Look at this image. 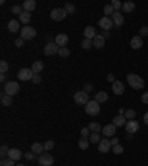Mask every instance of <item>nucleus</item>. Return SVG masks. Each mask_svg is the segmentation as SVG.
Returning <instances> with one entry per match:
<instances>
[{
  "label": "nucleus",
  "instance_id": "nucleus-19",
  "mask_svg": "<svg viewBox=\"0 0 148 166\" xmlns=\"http://www.w3.org/2000/svg\"><path fill=\"white\" fill-rule=\"evenodd\" d=\"M142 45H144V42H142L141 36H135V37H132V40H130V47H132V49H141Z\"/></svg>",
  "mask_w": 148,
  "mask_h": 166
},
{
  "label": "nucleus",
  "instance_id": "nucleus-29",
  "mask_svg": "<svg viewBox=\"0 0 148 166\" xmlns=\"http://www.w3.org/2000/svg\"><path fill=\"white\" fill-rule=\"evenodd\" d=\"M88 128L90 129V132H95V133L102 132V126L99 125V123H98V122H90Z\"/></svg>",
  "mask_w": 148,
  "mask_h": 166
},
{
  "label": "nucleus",
  "instance_id": "nucleus-17",
  "mask_svg": "<svg viewBox=\"0 0 148 166\" xmlns=\"http://www.w3.org/2000/svg\"><path fill=\"white\" fill-rule=\"evenodd\" d=\"M92 43H94V47H96V49H102V47L105 46V39L102 37L101 34H96L95 39L92 40Z\"/></svg>",
  "mask_w": 148,
  "mask_h": 166
},
{
  "label": "nucleus",
  "instance_id": "nucleus-36",
  "mask_svg": "<svg viewBox=\"0 0 148 166\" xmlns=\"http://www.w3.org/2000/svg\"><path fill=\"white\" fill-rule=\"evenodd\" d=\"M94 46V43H92V40H89V39H85L83 42H81V47L83 49H90V47Z\"/></svg>",
  "mask_w": 148,
  "mask_h": 166
},
{
  "label": "nucleus",
  "instance_id": "nucleus-3",
  "mask_svg": "<svg viewBox=\"0 0 148 166\" xmlns=\"http://www.w3.org/2000/svg\"><path fill=\"white\" fill-rule=\"evenodd\" d=\"M85 110H86V113H88L89 116H96V114H99V111H101V107H99V102H98V101L92 100L86 104Z\"/></svg>",
  "mask_w": 148,
  "mask_h": 166
},
{
  "label": "nucleus",
  "instance_id": "nucleus-16",
  "mask_svg": "<svg viewBox=\"0 0 148 166\" xmlns=\"http://www.w3.org/2000/svg\"><path fill=\"white\" fill-rule=\"evenodd\" d=\"M111 87H113V92H114L115 95H123V93H124V85L121 83L120 80H115Z\"/></svg>",
  "mask_w": 148,
  "mask_h": 166
},
{
  "label": "nucleus",
  "instance_id": "nucleus-49",
  "mask_svg": "<svg viewBox=\"0 0 148 166\" xmlns=\"http://www.w3.org/2000/svg\"><path fill=\"white\" fill-rule=\"evenodd\" d=\"M139 36H141V37L148 36V27H141V30H139Z\"/></svg>",
  "mask_w": 148,
  "mask_h": 166
},
{
  "label": "nucleus",
  "instance_id": "nucleus-44",
  "mask_svg": "<svg viewBox=\"0 0 148 166\" xmlns=\"http://www.w3.org/2000/svg\"><path fill=\"white\" fill-rule=\"evenodd\" d=\"M80 133H81V137H86V138H89L92 132H90V129H89V128H83V129L80 131Z\"/></svg>",
  "mask_w": 148,
  "mask_h": 166
},
{
  "label": "nucleus",
  "instance_id": "nucleus-54",
  "mask_svg": "<svg viewBox=\"0 0 148 166\" xmlns=\"http://www.w3.org/2000/svg\"><path fill=\"white\" fill-rule=\"evenodd\" d=\"M102 37H104V39H108V37H110V36H111V34H110V31H102V34H101Z\"/></svg>",
  "mask_w": 148,
  "mask_h": 166
},
{
  "label": "nucleus",
  "instance_id": "nucleus-39",
  "mask_svg": "<svg viewBox=\"0 0 148 166\" xmlns=\"http://www.w3.org/2000/svg\"><path fill=\"white\" fill-rule=\"evenodd\" d=\"M110 5L113 6V9H114L115 12H119V9H121V5H123V3H120L119 0H113V2H111Z\"/></svg>",
  "mask_w": 148,
  "mask_h": 166
},
{
  "label": "nucleus",
  "instance_id": "nucleus-24",
  "mask_svg": "<svg viewBox=\"0 0 148 166\" xmlns=\"http://www.w3.org/2000/svg\"><path fill=\"white\" fill-rule=\"evenodd\" d=\"M31 151H33L34 154H43L45 153V146L43 144H40V142H33L31 144Z\"/></svg>",
  "mask_w": 148,
  "mask_h": 166
},
{
  "label": "nucleus",
  "instance_id": "nucleus-10",
  "mask_svg": "<svg viewBox=\"0 0 148 166\" xmlns=\"http://www.w3.org/2000/svg\"><path fill=\"white\" fill-rule=\"evenodd\" d=\"M111 141L107 140V138H104V140L99 141V144H98V150H99V153H108L110 150H111Z\"/></svg>",
  "mask_w": 148,
  "mask_h": 166
},
{
  "label": "nucleus",
  "instance_id": "nucleus-9",
  "mask_svg": "<svg viewBox=\"0 0 148 166\" xmlns=\"http://www.w3.org/2000/svg\"><path fill=\"white\" fill-rule=\"evenodd\" d=\"M33 70L31 68H21L18 71V79L20 80H33Z\"/></svg>",
  "mask_w": 148,
  "mask_h": 166
},
{
  "label": "nucleus",
  "instance_id": "nucleus-11",
  "mask_svg": "<svg viewBox=\"0 0 148 166\" xmlns=\"http://www.w3.org/2000/svg\"><path fill=\"white\" fill-rule=\"evenodd\" d=\"M126 131H128V133H136L138 131H139V123L136 122V120H128V123H126Z\"/></svg>",
  "mask_w": 148,
  "mask_h": 166
},
{
  "label": "nucleus",
  "instance_id": "nucleus-34",
  "mask_svg": "<svg viewBox=\"0 0 148 166\" xmlns=\"http://www.w3.org/2000/svg\"><path fill=\"white\" fill-rule=\"evenodd\" d=\"M58 55H59L61 58H67L68 55H70V49H68V47H59Z\"/></svg>",
  "mask_w": 148,
  "mask_h": 166
},
{
  "label": "nucleus",
  "instance_id": "nucleus-18",
  "mask_svg": "<svg viewBox=\"0 0 148 166\" xmlns=\"http://www.w3.org/2000/svg\"><path fill=\"white\" fill-rule=\"evenodd\" d=\"M37 6V3H36V0H25L24 3H22V9L25 11V12H33L34 9Z\"/></svg>",
  "mask_w": 148,
  "mask_h": 166
},
{
  "label": "nucleus",
  "instance_id": "nucleus-22",
  "mask_svg": "<svg viewBox=\"0 0 148 166\" xmlns=\"http://www.w3.org/2000/svg\"><path fill=\"white\" fill-rule=\"evenodd\" d=\"M126 123H128V120L124 116H121V114H117L114 119H113V125H115L117 128H121V126H126Z\"/></svg>",
  "mask_w": 148,
  "mask_h": 166
},
{
  "label": "nucleus",
  "instance_id": "nucleus-40",
  "mask_svg": "<svg viewBox=\"0 0 148 166\" xmlns=\"http://www.w3.org/2000/svg\"><path fill=\"white\" fill-rule=\"evenodd\" d=\"M123 151H124V148H123V146H120V144L113 147V153L114 154H123Z\"/></svg>",
  "mask_w": 148,
  "mask_h": 166
},
{
  "label": "nucleus",
  "instance_id": "nucleus-15",
  "mask_svg": "<svg viewBox=\"0 0 148 166\" xmlns=\"http://www.w3.org/2000/svg\"><path fill=\"white\" fill-rule=\"evenodd\" d=\"M55 43L58 45V47H65L67 46V43H68V36L67 34H64V33L58 34V36L55 37Z\"/></svg>",
  "mask_w": 148,
  "mask_h": 166
},
{
  "label": "nucleus",
  "instance_id": "nucleus-13",
  "mask_svg": "<svg viewBox=\"0 0 148 166\" xmlns=\"http://www.w3.org/2000/svg\"><path fill=\"white\" fill-rule=\"evenodd\" d=\"M98 24H99V27H101L104 31H110V28L114 25V24H113V21H111V18H108V16H104V18H101Z\"/></svg>",
  "mask_w": 148,
  "mask_h": 166
},
{
  "label": "nucleus",
  "instance_id": "nucleus-2",
  "mask_svg": "<svg viewBox=\"0 0 148 166\" xmlns=\"http://www.w3.org/2000/svg\"><path fill=\"white\" fill-rule=\"evenodd\" d=\"M3 92L6 95H9V96H14V95H16L20 92V83H16V82H6Z\"/></svg>",
  "mask_w": 148,
  "mask_h": 166
},
{
  "label": "nucleus",
  "instance_id": "nucleus-32",
  "mask_svg": "<svg viewBox=\"0 0 148 166\" xmlns=\"http://www.w3.org/2000/svg\"><path fill=\"white\" fill-rule=\"evenodd\" d=\"M89 141H90L92 144H99V141H101V137H99V133L92 132V133H90V137H89Z\"/></svg>",
  "mask_w": 148,
  "mask_h": 166
},
{
  "label": "nucleus",
  "instance_id": "nucleus-7",
  "mask_svg": "<svg viewBox=\"0 0 148 166\" xmlns=\"http://www.w3.org/2000/svg\"><path fill=\"white\" fill-rule=\"evenodd\" d=\"M58 51H59V47H58V45L55 42H47L45 45V49H43V52H45L46 56H52L55 53H58Z\"/></svg>",
  "mask_w": 148,
  "mask_h": 166
},
{
  "label": "nucleus",
  "instance_id": "nucleus-51",
  "mask_svg": "<svg viewBox=\"0 0 148 166\" xmlns=\"http://www.w3.org/2000/svg\"><path fill=\"white\" fill-rule=\"evenodd\" d=\"M141 101L144 102V104H148V92L142 93V95H141Z\"/></svg>",
  "mask_w": 148,
  "mask_h": 166
},
{
  "label": "nucleus",
  "instance_id": "nucleus-43",
  "mask_svg": "<svg viewBox=\"0 0 148 166\" xmlns=\"http://www.w3.org/2000/svg\"><path fill=\"white\" fill-rule=\"evenodd\" d=\"M9 150H11V148H7V147L3 144V146H2V148H0V156H2V157L7 156V154H9Z\"/></svg>",
  "mask_w": 148,
  "mask_h": 166
},
{
  "label": "nucleus",
  "instance_id": "nucleus-46",
  "mask_svg": "<svg viewBox=\"0 0 148 166\" xmlns=\"http://www.w3.org/2000/svg\"><path fill=\"white\" fill-rule=\"evenodd\" d=\"M40 82H41V76H40V74H34V76H33V83H34V85H39Z\"/></svg>",
  "mask_w": 148,
  "mask_h": 166
},
{
  "label": "nucleus",
  "instance_id": "nucleus-20",
  "mask_svg": "<svg viewBox=\"0 0 148 166\" xmlns=\"http://www.w3.org/2000/svg\"><path fill=\"white\" fill-rule=\"evenodd\" d=\"M20 21L18 20H11L9 22H7V30L11 31V33H16V31H20Z\"/></svg>",
  "mask_w": 148,
  "mask_h": 166
},
{
  "label": "nucleus",
  "instance_id": "nucleus-37",
  "mask_svg": "<svg viewBox=\"0 0 148 166\" xmlns=\"http://www.w3.org/2000/svg\"><path fill=\"white\" fill-rule=\"evenodd\" d=\"M64 9L67 11V13H74V12H76V6H74L73 3H65Z\"/></svg>",
  "mask_w": 148,
  "mask_h": 166
},
{
  "label": "nucleus",
  "instance_id": "nucleus-12",
  "mask_svg": "<svg viewBox=\"0 0 148 166\" xmlns=\"http://www.w3.org/2000/svg\"><path fill=\"white\" fill-rule=\"evenodd\" d=\"M111 21H113V24L119 28V27L123 25V22H124V16H123V13L121 12H114L113 15H111Z\"/></svg>",
  "mask_w": 148,
  "mask_h": 166
},
{
  "label": "nucleus",
  "instance_id": "nucleus-41",
  "mask_svg": "<svg viewBox=\"0 0 148 166\" xmlns=\"http://www.w3.org/2000/svg\"><path fill=\"white\" fill-rule=\"evenodd\" d=\"M11 12L16 13V15H21V13H22V6H20V5H14L12 9H11Z\"/></svg>",
  "mask_w": 148,
  "mask_h": 166
},
{
  "label": "nucleus",
  "instance_id": "nucleus-21",
  "mask_svg": "<svg viewBox=\"0 0 148 166\" xmlns=\"http://www.w3.org/2000/svg\"><path fill=\"white\" fill-rule=\"evenodd\" d=\"M7 156H9V159H12L16 162V160H21V157L24 156V153H21V150H18V148H11Z\"/></svg>",
  "mask_w": 148,
  "mask_h": 166
},
{
  "label": "nucleus",
  "instance_id": "nucleus-52",
  "mask_svg": "<svg viewBox=\"0 0 148 166\" xmlns=\"http://www.w3.org/2000/svg\"><path fill=\"white\" fill-rule=\"evenodd\" d=\"M119 144V138L117 137H113V140H111V146L114 147V146H117Z\"/></svg>",
  "mask_w": 148,
  "mask_h": 166
},
{
  "label": "nucleus",
  "instance_id": "nucleus-25",
  "mask_svg": "<svg viewBox=\"0 0 148 166\" xmlns=\"http://www.w3.org/2000/svg\"><path fill=\"white\" fill-rule=\"evenodd\" d=\"M43 68H45L43 61H36V62H33V65H31V70H33L34 74H40L41 71H43Z\"/></svg>",
  "mask_w": 148,
  "mask_h": 166
},
{
  "label": "nucleus",
  "instance_id": "nucleus-8",
  "mask_svg": "<svg viewBox=\"0 0 148 166\" xmlns=\"http://www.w3.org/2000/svg\"><path fill=\"white\" fill-rule=\"evenodd\" d=\"M39 165L40 166H54V157H52V154H47V153H43L39 156Z\"/></svg>",
  "mask_w": 148,
  "mask_h": 166
},
{
  "label": "nucleus",
  "instance_id": "nucleus-31",
  "mask_svg": "<svg viewBox=\"0 0 148 166\" xmlns=\"http://www.w3.org/2000/svg\"><path fill=\"white\" fill-rule=\"evenodd\" d=\"M107 100H108V93L107 92H98L96 95H95V101H98L99 104H101V102H105Z\"/></svg>",
  "mask_w": 148,
  "mask_h": 166
},
{
  "label": "nucleus",
  "instance_id": "nucleus-50",
  "mask_svg": "<svg viewBox=\"0 0 148 166\" xmlns=\"http://www.w3.org/2000/svg\"><path fill=\"white\" fill-rule=\"evenodd\" d=\"M92 89H94V86H92L90 83H86V85H85V89H83V91H85L86 93H89V92H92Z\"/></svg>",
  "mask_w": 148,
  "mask_h": 166
},
{
  "label": "nucleus",
  "instance_id": "nucleus-23",
  "mask_svg": "<svg viewBox=\"0 0 148 166\" xmlns=\"http://www.w3.org/2000/svg\"><path fill=\"white\" fill-rule=\"evenodd\" d=\"M85 39H89V40H94L95 36H96V30H95V27L92 25H88L85 28Z\"/></svg>",
  "mask_w": 148,
  "mask_h": 166
},
{
  "label": "nucleus",
  "instance_id": "nucleus-1",
  "mask_svg": "<svg viewBox=\"0 0 148 166\" xmlns=\"http://www.w3.org/2000/svg\"><path fill=\"white\" fill-rule=\"evenodd\" d=\"M128 83H129V86L132 87V89H138V91L145 86V82H144V79H142V77H139L138 74H133V73L128 74Z\"/></svg>",
  "mask_w": 148,
  "mask_h": 166
},
{
  "label": "nucleus",
  "instance_id": "nucleus-57",
  "mask_svg": "<svg viewBox=\"0 0 148 166\" xmlns=\"http://www.w3.org/2000/svg\"><path fill=\"white\" fill-rule=\"evenodd\" d=\"M124 111H126L124 108H119V114H121V116H124Z\"/></svg>",
  "mask_w": 148,
  "mask_h": 166
},
{
  "label": "nucleus",
  "instance_id": "nucleus-38",
  "mask_svg": "<svg viewBox=\"0 0 148 166\" xmlns=\"http://www.w3.org/2000/svg\"><path fill=\"white\" fill-rule=\"evenodd\" d=\"M0 70H2L3 74H6V71L9 70V64H7L5 60H2V62H0Z\"/></svg>",
  "mask_w": 148,
  "mask_h": 166
},
{
  "label": "nucleus",
  "instance_id": "nucleus-47",
  "mask_svg": "<svg viewBox=\"0 0 148 166\" xmlns=\"http://www.w3.org/2000/svg\"><path fill=\"white\" fill-rule=\"evenodd\" d=\"M24 42H25V40L22 39V37H18V39L15 40V46H16V47H22V45H24Z\"/></svg>",
  "mask_w": 148,
  "mask_h": 166
},
{
  "label": "nucleus",
  "instance_id": "nucleus-45",
  "mask_svg": "<svg viewBox=\"0 0 148 166\" xmlns=\"http://www.w3.org/2000/svg\"><path fill=\"white\" fill-rule=\"evenodd\" d=\"M43 146H45V150H47V151H49V150H52V148H54L55 144H54V141H46Z\"/></svg>",
  "mask_w": 148,
  "mask_h": 166
},
{
  "label": "nucleus",
  "instance_id": "nucleus-27",
  "mask_svg": "<svg viewBox=\"0 0 148 166\" xmlns=\"http://www.w3.org/2000/svg\"><path fill=\"white\" fill-rule=\"evenodd\" d=\"M30 21H31V13L24 11V12L20 15V22H21V24H25V25H28V22H30Z\"/></svg>",
  "mask_w": 148,
  "mask_h": 166
},
{
  "label": "nucleus",
  "instance_id": "nucleus-53",
  "mask_svg": "<svg viewBox=\"0 0 148 166\" xmlns=\"http://www.w3.org/2000/svg\"><path fill=\"white\" fill-rule=\"evenodd\" d=\"M107 80H108V82H111V83H114V82H115V79H114V76H113V74H108Z\"/></svg>",
  "mask_w": 148,
  "mask_h": 166
},
{
  "label": "nucleus",
  "instance_id": "nucleus-59",
  "mask_svg": "<svg viewBox=\"0 0 148 166\" xmlns=\"http://www.w3.org/2000/svg\"><path fill=\"white\" fill-rule=\"evenodd\" d=\"M15 166H25V165H21V163H20V165H15Z\"/></svg>",
  "mask_w": 148,
  "mask_h": 166
},
{
  "label": "nucleus",
  "instance_id": "nucleus-6",
  "mask_svg": "<svg viewBox=\"0 0 148 166\" xmlns=\"http://www.w3.org/2000/svg\"><path fill=\"white\" fill-rule=\"evenodd\" d=\"M65 16H67V11L64 7H56L50 11V18L54 21H62Z\"/></svg>",
  "mask_w": 148,
  "mask_h": 166
},
{
  "label": "nucleus",
  "instance_id": "nucleus-30",
  "mask_svg": "<svg viewBox=\"0 0 148 166\" xmlns=\"http://www.w3.org/2000/svg\"><path fill=\"white\" fill-rule=\"evenodd\" d=\"M0 101H2V105L9 107L11 104H12V96H9V95H6V93L3 92L2 93V96H0Z\"/></svg>",
  "mask_w": 148,
  "mask_h": 166
},
{
  "label": "nucleus",
  "instance_id": "nucleus-33",
  "mask_svg": "<svg viewBox=\"0 0 148 166\" xmlns=\"http://www.w3.org/2000/svg\"><path fill=\"white\" fill-rule=\"evenodd\" d=\"M135 116H136V111L135 110H132V108H129V110H126L124 111V117H126V120H133Z\"/></svg>",
  "mask_w": 148,
  "mask_h": 166
},
{
  "label": "nucleus",
  "instance_id": "nucleus-35",
  "mask_svg": "<svg viewBox=\"0 0 148 166\" xmlns=\"http://www.w3.org/2000/svg\"><path fill=\"white\" fill-rule=\"evenodd\" d=\"M114 12L115 11L113 9L111 5H105V6H104V13H105V16H110V15H113Z\"/></svg>",
  "mask_w": 148,
  "mask_h": 166
},
{
  "label": "nucleus",
  "instance_id": "nucleus-48",
  "mask_svg": "<svg viewBox=\"0 0 148 166\" xmlns=\"http://www.w3.org/2000/svg\"><path fill=\"white\" fill-rule=\"evenodd\" d=\"M24 157H25L27 160H34V159H36V156H34L33 151H28V153H24Z\"/></svg>",
  "mask_w": 148,
  "mask_h": 166
},
{
  "label": "nucleus",
  "instance_id": "nucleus-28",
  "mask_svg": "<svg viewBox=\"0 0 148 166\" xmlns=\"http://www.w3.org/2000/svg\"><path fill=\"white\" fill-rule=\"evenodd\" d=\"M89 144H90L89 138H86V137H80V140H79V148H80V150H88Z\"/></svg>",
  "mask_w": 148,
  "mask_h": 166
},
{
  "label": "nucleus",
  "instance_id": "nucleus-55",
  "mask_svg": "<svg viewBox=\"0 0 148 166\" xmlns=\"http://www.w3.org/2000/svg\"><path fill=\"white\" fill-rule=\"evenodd\" d=\"M144 123H145V125H148V111L144 114Z\"/></svg>",
  "mask_w": 148,
  "mask_h": 166
},
{
  "label": "nucleus",
  "instance_id": "nucleus-4",
  "mask_svg": "<svg viewBox=\"0 0 148 166\" xmlns=\"http://www.w3.org/2000/svg\"><path fill=\"white\" fill-rule=\"evenodd\" d=\"M36 28H33L31 25H24L21 28V37L24 40H33L36 37Z\"/></svg>",
  "mask_w": 148,
  "mask_h": 166
},
{
  "label": "nucleus",
  "instance_id": "nucleus-14",
  "mask_svg": "<svg viewBox=\"0 0 148 166\" xmlns=\"http://www.w3.org/2000/svg\"><path fill=\"white\" fill-rule=\"evenodd\" d=\"M115 129H117V126L110 123V125H105L102 128V133H104V137H115Z\"/></svg>",
  "mask_w": 148,
  "mask_h": 166
},
{
  "label": "nucleus",
  "instance_id": "nucleus-42",
  "mask_svg": "<svg viewBox=\"0 0 148 166\" xmlns=\"http://www.w3.org/2000/svg\"><path fill=\"white\" fill-rule=\"evenodd\" d=\"M0 165H2V166H15V160H12V159H3Z\"/></svg>",
  "mask_w": 148,
  "mask_h": 166
},
{
  "label": "nucleus",
  "instance_id": "nucleus-26",
  "mask_svg": "<svg viewBox=\"0 0 148 166\" xmlns=\"http://www.w3.org/2000/svg\"><path fill=\"white\" fill-rule=\"evenodd\" d=\"M121 11H123V12H128V13L133 12L135 11V3L133 2H124V3L121 5Z\"/></svg>",
  "mask_w": 148,
  "mask_h": 166
},
{
  "label": "nucleus",
  "instance_id": "nucleus-58",
  "mask_svg": "<svg viewBox=\"0 0 148 166\" xmlns=\"http://www.w3.org/2000/svg\"><path fill=\"white\" fill-rule=\"evenodd\" d=\"M132 137H133L132 133H126V138H128V140H132Z\"/></svg>",
  "mask_w": 148,
  "mask_h": 166
},
{
  "label": "nucleus",
  "instance_id": "nucleus-56",
  "mask_svg": "<svg viewBox=\"0 0 148 166\" xmlns=\"http://www.w3.org/2000/svg\"><path fill=\"white\" fill-rule=\"evenodd\" d=\"M0 80H2V82H6V74L2 73V76H0Z\"/></svg>",
  "mask_w": 148,
  "mask_h": 166
},
{
  "label": "nucleus",
  "instance_id": "nucleus-5",
  "mask_svg": "<svg viewBox=\"0 0 148 166\" xmlns=\"http://www.w3.org/2000/svg\"><path fill=\"white\" fill-rule=\"evenodd\" d=\"M89 93H86L85 91H79V92L74 93V102L79 104V105H86L89 102Z\"/></svg>",
  "mask_w": 148,
  "mask_h": 166
}]
</instances>
